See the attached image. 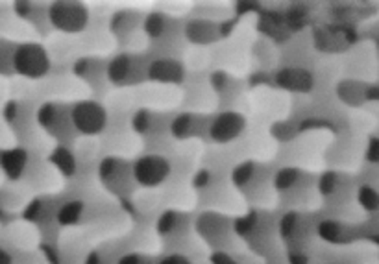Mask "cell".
<instances>
[{
  "label": "cell",
  "instance_id": "obj_3",
  "mask_svg": "<svg viewBox=\"0 0 379 264\" xmlns=\"http://www.w3.org/2000/svg\"><path fill=\"white\" fill-rule=\"evenodd\" d=\"M73 124L83 133H98L106 126V109L95 102H80L71 113Z\"/></svg>",
  "mask_w": 379,
  "mask_h": 264
},
{
  "label": "cell",
  "instance_id": "obj_7",
  "mask_svg": "<svg viewBox=\"0 0 379 264\" xmlns=\"http://www.w3.org/2000/svg\"><path fill=\"white\" fill-rule=\"evenodd\" d=\"M359 201L361 206L368 210L379 209V194L374 191V189H370V187H363V189H361Z\"/></svg>",
  "mask_w": 379,
  "mask_h": 264
},
{
  "label": "cell",
  "instance_id": "obj_11",
  "mask_svg": "<svg viewBox=\"0 0 379 264\" xmlns=\"http://www.w3.org/2000/svg\"><path fill=\"white\" fill-rule=\"evenodd\" d=\"M121 264H143V263L137 255H128V257H124V259L121 260Z\"/></svg>",
  "mask_w": 379,
  "mask_h": 264
},
{
  "label": "cell",
  "instance_id": "obj_9",
  "mask_svg": "<svg viewBox=\"0 0 379 264\" xmlns=\"http://www.w3.org/2000/svg\"><path fill=\"white\" fill-rule=\"evenodd\" d=\"M76 209H78V203H68V206L61 210V215H59L61 222H74L73 218H78Z\"/></svg>",
  "mask_w": 379,
  "mask_h": 264
},
{
  "label": "cell",
  "instance_id": "obj_12",
  "mask_svg": "<svg viewBox=\"0 0 379 264\" xmlns=\"http://www.w3.org/2000/svg\"><path fill=\"white\" fill-rule=\"evenodd\" d=\"M0 264H11V259H10V255L6 253L2 248H0Z\"/></svg>",
  "mask_w": 379,
  "mask_h": 264
},
{
  "label": "cell",
  "instance_id": "obj_4",
  "mask_svg": "<svg viewBox=\"0 0 379 264\" xmlns=\"http://www.w3.org/2000/svg\"><path fill=\"white\" fill-rule=\"evenodd\" d=\"M170 165L165 157L146 156L133 165V176L145 187H156L167 180Z\"/></svg>",
  "mask_w": 379,
  "mask_h": 264
},
{
  "label": "cell",
  "instance_id": "obj_1",
  "mask_svg": "<svg viewBox=\"0 0 379 264\" xmlns=\"http://www.w3.org/2000/svg\"><path fill=\"white\" fill-rule=\"evenodd\" d=\"M13 69L26 78H41L50 69L49 54L41 44H19L13 52Z\"/></svg>",
  "mask_w": 379,
  "mask_h": 264
},
{
  "label": "cell",
  "instance_id": "obj_5",
  "mask_svg": "<svg viewBox=\"0 0 379 264\" xmlns=\"http://www.w3.org/2000/svg\"><path fill=\"white\" fill-rule=\"evenodd\" d=\"M244 120L241 115L237 113H224L220 117H217L213 127H211V133H213L215 141L228 142L231 139H235L239 133L243 132Z\"/></svg>",
  "mask_w": 379,
  "mask_h": 264
},
{
  "label": "cell",
  "instance_id": "obj_10",
  "mask_svg": "<svg viewBox=\"0 0 379 264\" xmlns=\"http://www.w3.org/2000/svg\"><path fill=\"white\" fill-rule=\"evenodd\" d=\"M161 264H189V260L180 257V255H174V257H169V259H165Z\"/></svg>",
  "mask_w": 379,
  "mask_h": 264
},
{
  "label": "cell",
  "instance_id": "obj_13",
  "mask_svg": "<svg viewBox=\"0 0 379 264\" xmlns=\"http://www.w3.org/2000/svg\"><path fill=\"white\" fill-rule=\"evenodd\" d=\"M372 157L379 159V141L374 142V146H372Z\"/></svg>",
  "mask_w": 379,
  "mask_h": 264
},
{
  "label": "cell",
  "instance_id": "obj_2",
  "mask_svg": "<svg viewBox=\"0 0 379 264\" xmlns=\"http://www.w3.org/2000/svg\"><path fill=\"white\" fill-rule=\"evenodd\" d=\"M50 20L58 30L78 32L88 23V13L78 2H56L50 8Z\"/></svg>",
  "mask_w": 379,
  "mask_h": 264
},
{
  "label": "cell",
  "instance_id": "obj_6",
  "mask_svg": "<svg viewBox=\"0 0 379 264\" xmlns=\"http://www.w3.org/2000/svg\"><path fill=\"white\" fill-rule=\"evenodd\" d=\"M26 165V153L20 150H10L2 156V168L10 177H17Z\"/></svg>",
  "mask_w": 379,
  "mask_h": 264
},
{
  "label": "cell",
  "instance_id": "obj_8",
  "mask_svg": "<svg viewBox=\"0 0 379 264\" xmlns=\"http://www.w3.org/2000/svg\"><path fill=\"white\" fill-rule=\"evenodd\" d=\"M8 61H10L11 67H13V54L8 52V44H6L4 41H0V73H4V70L8 69Z\"/></svg>",
  "mask_w": 379,
  "mask_h": 264
}]
</instances>
